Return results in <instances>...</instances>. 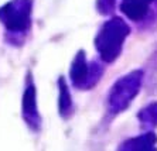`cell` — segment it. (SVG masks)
Masks as SVG:
<instances>
[{
  "label": "cell",
  "instance_id": "6da1fadb",
  "mask_svg": "<svg viewBox=\"0 0 157 151\" xmlns=\"http://www.w3.org/2000/svg\"><path fill=\"white\" fill-rule=\"evenodd\" d=\"M128 35L129 26L121 17H112L101 27L95 38V47L103 62L109 64L117 59Z\"/></svg>",
  "mask_w": 157,
  "mask_h": 151
},
{
  "label": "cell",
  "instance_id": "7a4b0ae2",
  "mask_svg": "<svg viewBox=\"0 0 157 151\" xmlns=\"http://www.w3.org/2000/svg\"><path fill=\"white\" fill-rule=\"evenodd\" d=\"M31 11L33 0H10L0 7V23L6 27L10 35H14V41L18 35H24L31 27Z\"/></svg>",
  "mask_w": 157,
  "mask_h": 151
},
{
  "label": "cell",
  "instance_id": "3957f363",
  "mask_svg": "<svg viewBox=\"0 0 157 151\" xmlns=\"http://www.w3.org/2000/svg\"><path fill=\"white\" fill-rule=\"evenodd\" d=\"M142 78V71H133L130 74L122 76L112 86L109 99H108L109 110L112 113H121L132 103V100L135 99V96L137 95L140 89Z\"/></svg>",
  "mask_w": 157,
  "mask_h": 151
},
{
  "label": "cell",
  "instance_id": "277c9868",
  "mask_svg": "<svg viewBox=\"0 0 157 151\" xmlns=\"http://www.w3.org/2000/svg\"><path fill=\"white\" fill-rule=\"evenodd\" d=\"M103 74V66L99 62H88L85 51L81 50L75 55L70 68V79L75 88L78 89H88L94 88L99 82Z\"/></svg>",
  "mask_w": 157,
  "mask_h": 151
},
{
  "label": "cell",
  "instance_id": "5b68a950",
  "mask_svg": "<svg viewBox=\"0 0 157 151\" xmlns=\"http://www.w3.org/2000/svg\"><path fill=\"white\" fill-rule=\"evenodd\" d=\"M21 112L23 119L33 130H38L41 126V117L38 114L37 109V90L36 85L33 82V75L31 72H27L26 78V86L23 92V100H21Z\"/></svg>",
  "mask_w": 157,
  "mask_h": 151
},
{
  "label": "cell",
  "instance_id": "8992f818",
  "mask_svg": "<svg viewBox=\"0 0 157 151\" xmlns=\"http://www.w3.org/2000/svg\"><path fill=\"white\" fill-rule=\"evenodd\" d=\"M151 2L153 0H123V3L121 4V10L130 20L140 21L147 14Z\"/></svg>",
  "mask_w": 157,
  "mask_h": 151
},
{
  "label": "cell",
  "instance_id": "52a82bcc",
  "mask_svg": "<svg viewBox=\"0 0 157 151\" xmlns=\"http://www.w3.org/2000/svg\"><path fill=\"white\" fill-rule=\"evenodd\" d=\"M58 110L62 117L67 119L72 113V96L70 93V89H68V85H67V81L64 76L58 78Z\"/></svg>",
  "mask_w": 157,
  "mask_h": 151
},
{
  "label": "cell",
  "instance_id": "ba28073f",
  "mask_svg": "<svg viewBox=\"0 0 157 151\" xmlns=\"http://www.w3.org/2000/svg\"><path fill=\"white\" fill-rule=\"evenodd\" d=\"M116 6V0H96V9L101 14H112Z\"/></svg>",
  "mask_w": 157,
  "mask_h": 151
}]
</instances>
